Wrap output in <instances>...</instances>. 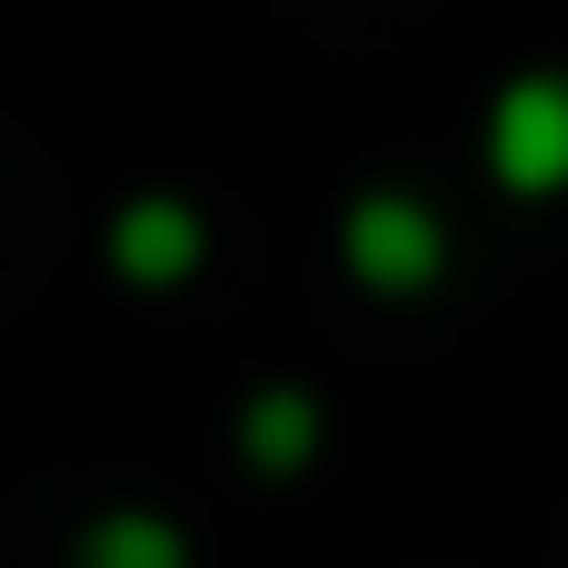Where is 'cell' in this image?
<instances>
[{"label":"cell","instance_id":"cell-4","mask_svg":"<svg viewBox=\"0 0 568 568\" xmlns=\"http://www.w3.org/2000/svg\"><path fill=\"white\" fill-rule=\"evenodd\" d=\"M320 439H329V419H320V399H310L300 379L250 389V409H240V459H250L260 479H300V469L320 459Z\"/></svg>","mask_w":568,"mask_h":568},{"label":"cell","instance_id":"cell-5","mask_svg":"<svg viewBox=\"0 0 568 568\" xmlns=\"http://www.w3.org/2000/svg\"><path fill=\"white\" fill-rule=\"evenodd\" d=\"M70 568H190V539L160 509H100L70 539Z\"/></svg>","mask_w":568,"mask_h":568},{"label":"cell","instance_id":"cell-3","mask_svg":"<svg viewBox=\"0 0 568 568\" xmlns=\"http://www.w3.org/2000/svg\"><path fill=\"white\" fill-rule=\"evenodd\" d=\"M200 260H210V220H200L180 190L120 200V220H110V270H120L130 290H180Z\"/></svg>","mask_w":568,"mask_h":568},{"label":"cell","instance_id":"cell-2","mask_svg":"<svg viewBox=\"0 0 568 568\" xmlns=\"http://www.w3.org/2000/svg\"><path fill=\"white\" fill-rule=\"evenodd\" d=\"M489 170L519 200L568 190V70H519L489 100Z\"/></svg>","mask_w":568,"mask_h":568},{"label":"cell","instance_id":"cell-1","mask_svg":"<svg viewBox=\"0 0 568 568\" xmlns=\"http://www.w3.org/2000/svg\"><path fill=\"white\" fill-rule=\"evenodd\" d=\"M339 260L369 300H419L449 270V230L419 190H359L349 220H339Z\"/></svg>","mask_w":568,"mask_h":568}]
</instances>
